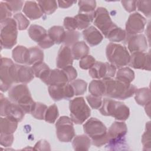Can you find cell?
<instances>
[{
    "label": "cell",
    "mask_w": 151,
    "mask_h": 151,
    "mask_svg": "<svg viewBox=\"0 0 151 151\" xmlns=\"http://www.w3.org/2000/svg\"><path fill=\"white\" fill-rule=\"evenodd\" d=\"M127 132V127L124 122H113L107 131V144L106 148L111 150L127 149L128 145L125 137Z\"/></svg>",
    "instance_id": "cell-1"
},
{
    "label": "cell",
    "mask_w": 151,
    "mask_h": 151,
    "mask_svg": "<svg viewBox=\"0 0 151 151\" xmlns=\"http://www.w3.org/2000/svg\"><path fill=\"white\" fill-rule=\"evenodd\" d=\"M105 85V96L109 98L125 100L131 97L137 90V87L131 84H126L116 78L103 80Z\"/></svg>",
    "instance_id": "cell-2"
},
{
    "label": "cell",
    "mask_w": 151,
    "mask_h": 151,
    "mask_svg": "<svg viewBox=\"0 0 151 151\" xmlns=\"http://www.w3.org/2000/svg\"><path fill=\"white\" fill-rule=\"evenodd\" d=\"M83 129L92 144L101 147L107 143V130L106 126L97 118L89 119L84 124Z\"/></svg>",
    "instance_id": "cell-3"
},
{
    "label": "cell",
    "mask_w": 151,
    "mask_h": 151,
    "mask_svg": "<svg viewBox=\"0 0 151 151\" xmlns=\"http://www.w3.org/2000/svg\"><path fill=\"white\" fill-rule=\"evenodd\" d=\"M8 97L11 101L19 105L25 113H31L36 103L33 100L30 91L25 84L16 85L10 88Z\"/></svg>",
    "instance_id": "cell-4"
},
{
    "label": "cell",
    "mask_w": 151,
    "mask_h": 151,
    "mask_svg": "<svg viewBox=\"0 0 151 151\" xmlns=\"http://www.w3.org/2000/svg\"><path fill=\"white\" fill-rule=\"evenodd\" d=\"M99 109L102 115L111 116L120 121L126 120L130 115V110L124 103L109 98L103 99Z\"/></svg>",
    "instance_id": "cell-5"
},
{
    "label": "cell",
    "mask_w": 151,
    "mask_h": 151,
    "mask_svg": "<svg viewBox=\"0 0 151 151\" xmlns=\"http://www.w3.org/2000/svg\"><path fill=\"white\" fill-rule=\"evenodd\" d=\"M106 54L109 62L116 68H122L129 63V52L124 46L120 44L109 43L106 47Z\"/></svg>",
    "instance_id": "cell-6"
},
{
    "label": "cell",
    "mask_w": 151,
    "mask_h": 151,
    "mask_svg": "<svg viewBox=\"0 0 151 151\" xmlns=\"http://www.w3.org/2000/svg\"><path fill=\"white\" fill-rule=\"evenodd\" d=\"M18 27L14 19L9 18L1 22V46L2 48L11 49L17 42Z\"/></svg>",
    "instance_id": "cell-7"
},
{
    "label": "cell",
    "mask_w": 151,
    "mask_h": 151,
    "mask_svg": "<svg viewBox=\"0 0 151 151\" xmlns=\"http://www.w3.org/2000/svg\"><path fill=\"white\" fill-rule=\"evenodd\" d=\"M69 109L72 121L77 124H83L91 114V110L83 97L70 100Z\"/></svg>",
    "instance_id": "cell-8"
},
{
    "label": "cell",
    "mask_w": 151,
    "mask_h": 151,
    "mask_svg": "<svg viewBox=\"0 0 151 151\" xmlns=\"http://www.w3.org/2000/svg\"><path fill=\"white\" fill-rule=\"evenodd\" d=\"M15 64L8 58L1 57L0 64V78L1 91H6L15 83L14 71Z\"/></svg>",
    "instance_id": "cell-9"
},
{
    "label": "cell",
    "mask_w": 151,
    "mask_h": 151,
    "mask_svg": "<svg viewBox=\"0 0 151 151\" xmlns=\"http://www.w3.org/2000/svg\"><path fill=\"white\" fill-rule=\"evenodd\" d=\"M73 122L68 116L60 117L55 123L56 134L61 142H70L75 136Z\"/></svg>",
    "instance_id": "cell-10"
},
{
    "label": "cell",
    "mask_w": 151,
    "mask_h": 151,
    "mask_svg": "<svg viewBox=\"0 0 151 151\" xmlns=\"http://www.w3.org/2000/svg\"><path fill=\"white\" fill-rule=\"evenodd\" d=\"M0 94L1 116L12 118L18 122H21L24 119L25 114L22 109L18 104L5 97L2 93Z\"/></svg>",
    "instance_id": "cell-11"
},
{
    "label": "cell",
    "mask_w": 151,
    "mask_h": 151,
    "mask_svg": "<svg viewBox=\"0 0 151 151\" xmlns=\"http://www.w3.org/2000/svg\"><path fill=\"white\" fill-rule=\"evenodd\" d=\"M94 24L105 37L116 25L111 21L108 11L104 7H98L95 11Z\"/></svg>",
    "instance_id": "cell-12"
},
{
    "label": "cell",
    "mask_w": 151,
    "mask_h": 151,
    "mask_svg": "<svg viewBox=\"0 0 151 151\" xmlns=\"http://www.w3.org/2000/svg\"><path fill=\"white\" fill-rule=\"evenodd\" d=\"M116 68L109 63L96 61L93 66L89 69V74L94 79H107L112 78L116 74Z\"/></svg>",
    "instance_id": "cell-13"
},
{
    "label": "cell",
    "mask_w": 151,
    "mask_h": 151,
    "mask_svg": "<svg viewBox=\"0 0 151 151\" xmlns=\"http://www.w3.org/2000/svg\"><path fill=\"white\" fill-rule=\"evenodd\" d=\"M146 24V20L141 14L134 12L129 15L126 23V37L142 33Z\"/></svg>",
    "instance_id": "cell-14"
},
{
    "label": "cell",
    "mask_w": 151,
    "mask_h": 151,
    "mask_svg": "<svg viewBox=\"0 0 151 151\" xmlns=\"http://www.w3.org/2000/svg\"><path fill=\"white\" fill-rule=\"evenodd\" d=\"M48 93L50 97L54 101L72 98L74 95L73 88L71 84L67 83L61 86H49Z\"/></svg>",
    "instance_id": "cell-15"
},
{
    "label": "cell",
    "mask_w": 151,
    "mask_h": 151,
    "mask_svg": "<svg viewBox=\"0 0 151 151\" xmlns=\"http://www.w3.org/2000/svg\"><path fill=\"white\" fill-rule=\"evenodd\" d=\"M129 65L134 69L150 70V52H134L130 55Z\"/></svg>",
    "instance_id": "cell-16"
},
{
    "label": "cell",
    "mask_w": 151,
    "mask_h": 151,
    "mask_svg": "<svg viewBox=\"0 0 151 151\" xmlns=\"http://www.w3.org/2000/svg\"><path fill=\"white\" fill-rule=\"evenodd\" d=\"M32 68L28 65L15 64L14 71L15 83L26 84L30 82L34 77Z\"/></svg>",
    "instance_id": "cell-17"
},
{
    "label": "cell",
    "mask_w": 151,
    "mask_h": 151,
    "mask_svg": "<svg viewBox=\"0 0 151 151\" xmlns=\"http://www.w3.org/2000/svg\"><path fill=\"white\" fill-rule=\"evenodd\" d=\"M127 38V48L132 53L144 52L147 50V41L143 34H136L129 36Z\"/></svg>",
    "instance_id": "cell-18"
},
{
    "label": "cell",
    "mask_w": 151,
    "mask_h": 151,
    "mask_svg": "<svg viewBox=\"0 0 151 151\" xmlns=\"http://www.w3.org/2000/svg\"><path fill=\"white\" fill-rule=\"evenodd\" d=\"M73 60L70 48L65 45H62L58 52L56 62L57 67L60 69H64L68 66L72 65Z\"/></svg>",
    "instance_id": "cell-19"
},
{
    "label": "cell",
    "mask_w": 151,
    "mask_h": 151,
    "mask_svg": "<svg viewBox=\"0 0 151 151\" xmlns=\"http://www.w3.org/2000/svg\"><path fill=\"white\" fill-rule=\"evenodd\" d=\"M68 83V80L63 70H51L45 84L49 86L65 85Z\"/></svg>",
    "instance_id": "cell-20"
},
{
    "label": "cell",
    "mask_w": 151,
    "mask_h": 151,
    "mask_svg": "<svg viewBox=\"0 0 151 151\" xmlns=\"http://www.w3.org/2000/svg\"><path fill=\"white\" fill-rule=\"evenodd\" d=\"M84 39L90 46H95L99 44L103 39L101 32L94 26H90L83 31Z\"/></svg>",
    "instance_id": "cell-21"
},
{
    "label": "cell",
    "mask_w": 151,
    "mask_h": 151,
    "mask_svg": "<svg viewBox=\"0 0 151 151\" xmlns=\"http://www.w3.org/2000/svg\"><path fill=\"white\" fill-rule=\"evenodd\" d=\"M22 11L28 18L32 20L41 18L44 14L38 4L35 1H26Z\"/></svg>",
    "instance_id": "cell-22"
},
{
    "label": "cell",
    "mask_w": 151,
    "mask_h": 151,
    "mask_svg": "<svg viewBox=\"0 0 151 151\" xmlns=\"http://www.w3.org/2000/svg\"><path fill=\"white\" fill-rule=\"evenodd\" d=\"M28 32L31 40L37 42V44L40 43L48 37V32L46 29L38 25H31Z\"/></svg>",
    "instance_id": "cell-23"
},
{
    "label": "cell",
    "mask_w": 151,
    "mask_h": 151,
    "mask_svg": "<svg viewBox=\"0 0 151 151\" xmlns=\"http://www.w3.org/2000/svg\"><path fill=\"white\" fill-rule=\"evenodd\" d=\"M18 121L9 117H1L0 122V133L2 134H13L16 130L18 126Z\"/></svg>",
    "instance_id": "cell-24"
},
{
    "label": "cell",
    "mask_w": 151,
    "mask_h": 151,
    "mask_svg": "<svg viewBox=\"0 0 151 151\" xmlns=\"http://www.w3.org/2000/svg\"><path fill=\"white\" fill-rule=\"evenodd\" d=\"M134 99L136 103L142 106H146L150 104L151 93L148 87H143L136 90L134 93Z\"/></svg>",
    "instance_id": "cell-25"
},
{
    "label": "cell",
    "mask_w": 151,
    "mask_h": 151,
    "mask_svg": "<svg viewBox=\"0 0 151 151\" xmlns=\"http://www.w3.org/2000/svg\"><path fill=\"white\" fill-rule=\"evenodd\" d=\"M91 143V139L87 134H80L74 137L72 146L75 150H88Z\"/></svg>",
    "instance_id": "cell-26"
},
{
    "label": "cell",
    "mask_w": 151,
    "mask_h": 151,
    "mask_svg": "<svg viewBox=\"0 0 151 151\" xmlns=\"http://www.w3.org/2000/svg\"><path fill=\"white\" fill-rule=\"evenodd\" d=\"M31 67L32 68L35 76L39 78L45 83L51 71L49 67L42 61L34 64Z\"/></svg>",
    "instance_id": "cell-27"
},
{
    "label": "cell",
    "mask_w": 151,
    "mask_h": 151,
    "mask_svg": "<svg viewBox=\"0 0 151 151\" xmlns=\"http://www.w3.org/2000/svg\"><path fill=\"white\" fill-rule=\"evenodd\" d=\"M47 32L54 44H60L62 42L63 43L65 37V31L63 27L58 25L52 26L48 30Z\"/></svg>",
    "instance_id": "cell-28"
},
{
    "label": "cell",
    "mask_w": 151,
    "mask_h": 151,
    "mask_svg": "<svg viewBox=\"0 0 151 151\" xmlns=\"http://www.w3.org/2000/svg\"><path fill=\"white\" fill-rule=\"evenodd\" d=\"M12 56L16 63L27 65L28 62V48L22 45H18L12 50Z\"/></svg>",
    "instance_id": "cell-29"
},
{
    "label": "cell",
    "mask_w": 151,
    "mask_h": 151,
    "mask_svg": "<svg viewBox=\"0 0 151 151\" xmlns=\"http://www.w3.org/2000/svg\"><path fill=\"white\" fill-rule=\"evenodd\" d=\"M94 12L90 14L78 13L77 15L74 17L76 21L77 27L78 29H85L89 27L90 23L94 19Z\"/></svg>",
    "instance_id": "cell-30"
},
{
    "label": "cell",
    "mask_w": 151,
    "mask_h": 151,
    "mask_svg": "<svg viewBox=\"0 0 151 151\" xmlns=\"http://www.w3.org/2000/svg\"><path fill=\"white\" fill-rule=\"evenodd\" d=\"M71 52L74 60H79L88 55L89 47L84 41H78L72 46Z\"/></svg>",
    "instance_id": "cell-31"
},
{
    "label": "cell",
    "mask_w": 151,
    "mask_h": 151,
    "mask_svg": "<svg viewBox=\"0 0 151 151\" xmlns=\"http://www.w3.org/2000/svg\"><path fill=\"white\" fill-rule=\"evenodd\" d=\"M112 42H119L126 38V31L117 25L110 30L105 37Z\"/></svg>",
    "instance_id": "cell-32"
},
{
    "label": "cell",
    "mask_w": 151,
    "mask_h": 151,
    "mask_svg": "<svg viewBox=\"0 0 151 151\" xmlns=\"http://www.w3.org/2000/svg\"><path fill=\"white\" fill-rule=\"evenodd\" d=\"M44 60V52L38 47H32L28 48V65H34L35 63L42 62Z\"/></svg>",
    "instance_id": "cell-33"
},
{
    "label": "cell",
    "mask_w": 151,
    "mask_h": 151,
    "mask_svg": "<svg viewBox=\"0 0 151 151\" xmlns=\"http://www.w3.org/2000/svg\"><path fill=\"white\" fill-rule=\"evenodd\" d=\"M116 78L124 83L130 84L134 78V73L129 67H122L116 73Z\"/></svg>",
    "instance_id": "cell-34"
},
{
    "label": "cell",
    "mask_w": 151,
    "mask_h": 151,
    "mask_svg": "<svg viewBox=\"0 0 151 151\" xmlns=\"http://www.w3.org/2000/svg\"><path fill=\"white\" fill-rule=\"evenodd\" d=\"M88 91L93 96L102 97L105 94V85L104 81L100 80H92L89 84Z\"/></svg>",
    "instance_id": "cell-35"
},
{
    "label": "cell",
    "mask_w": 151,
    "mask_h": 151,
    "mask_svg": "<svg viewBox=\"0 0 151 151\" xmlns=\"http://www.w3.org/2000/svg\"><path fill=\"white\" fill-rule=\"evenodd\" d=\"M38 4L43 13L47 15L52 14L57 8L56 1H38Z\"/></svg>",
    "instance_id": "cell-36"
},
{
    "label": "cell",
    "mask_w": 151,
    "mask_h": 151,
    "mask_svg": "<svg viewBox=\"0 0 151 151\" xmlns=\"http://www.w3.org/2000/svg\"><path fill=\"white\" fill-rule=\"evenodd\" d=\"M79 7L78 13H85L90 14L94 12L96 7V1H79L78 2Z\"/></svg>",
    "instance_id": "cell-37"
},
{
    "label": "cell",
    "mask_w": 151,
    "mask_h": 151,
    "mask_svg": "<svg viewBox=\"0 0 151 151\" xmlns=\"http://www.w3.org/2000/svg\"><path fill=\"white\" fill-rule=\"evenodd\" d=\"M59 115L57 106L54 104L50 106L46 110L44 120L49 123H54L56 121Z\"/></svg>",
    "instance_id": "cell-38"
},
{
    "label": "cell",
    "mask_w": 151,
    "mask_h": 151,
    "mask_svg": "<svg viewBox=\"0 0 151 151\" xmlns=\"http://www.w3.org/2000/svg\"><path fill=\"white\" fill-rule=\"evenodd\" d=\"M71 85L73 88L74 95L76 96L83 95L86 91L87 83L83 80L75 79L71 82Z\"/></svg>",
    "instance_id": "cell-39"
},
{
    "label": "cell",
    "mask_w": 151,
    "mask_h": 151,
    "mask_svg": "<svg viewBox=\"0 0 151 151\" xmlns=\"http://www.w3.org/2000/svg\"><path fill=\"white\" fill-rule=\"evenodd\" d=\"M47 108V106L42 103H35L31 114L36 119L43 120Z\"/></svg>",
    "instance_id": "cell-40"
},
{
    "label": "cell",
    "mask_w": 151,
    "mask_h": 151,
    "mask_svg": "<svg viewBox=\"0 0 151 151\" xmlns=\"http://www.w3.org/2000/svg\"><path fill=\"white\" fill-rule=\"evenodd\" d=\"M80 33L77 31H65V37L64 40V44L66 46H73L75 43L78 42L80 38Z\"/></svg>",
    "instance_id": "cell-41"
},
{
    "label": "cell",
    "mask_w": 151,
    "mask_h": 151,
    "mask_svg": "<svg viewBox=\"0 0 151 151\" xmlns=\"http://www.w3.org/2000/svg\"><path fill=\"white\" fill-rule=\"evenodd\" d=\"M136 6L137 9L142 12L147 17L151 15V1H137Z\"/></svg>",
    "instance_id": "cell-42"
},
{
    "label": "cell",
    "mask_w": 151,
    "mask_h": 151,
    "mask_svg": "<svg viewBox=\"0 0 151 151\" xmlns=\"http://www.w3.org/2000/svg\"><path fill=\"white\" fill-rule=\"evenodd\" d=\"M14 19L17 22V27L19 30H24L27 29L29 25V21L21 12L15 14L14 15Z\"/></svg>",
    "instance_id": "cell-43"
},
{
    "label": "cell",
    "mask_w": 151,
    "mask_h": 151,
    "mask_svg": "<svg viewBox=\"0 0 151 151\" xmlns=\"http://www.w3.org/2000/svg\"><path fill=\"white\" fill-rule=\"evenodd\" d=\"M142 143L143 146V150H150V122L146 124V131L142 136Z\"/></svg>",
    "instance_id": "cell-44"
},
{
    "label": "cell",
    "mask_w": 151,
    "mask_h": 151,
    "mask_svg": "<svg viewBox=\"0 0 151 151\" xmlns=\"http://www.w3.org/2000/svg\"><path fill=\"white\" fill-rule=\"evenodd\" d=\"M95 63L96 60L93 56L90 55H87L80 59L79 62V66L83 70H88L91 68Z\"/></svg>",
    "instance_id": "cell-45"
},
{
    "label": "cell",
    "mask_w": 151,
    "mask_h": 151,
    "mask_svg": "<svg viewBox=\"0 0 151 151\" xmlns=\"http://www.w3.org/2000/svg\"><path fill=\"white\" fill-rule=\"evenodd\" d=\"M12 12L8 8L6 3L1 2L0 3V22H2L5 20L11 18Z\"/></svg>",
    "instance_id": "cell-46"
},
{
    "label": "cell",
    "mask_w": 151,
    "mask_h": 151,
    "mask_svg": "<svg viewBox=\"0 0 151 151\" xmlns=\"http://www.w3.org/2000/svg\"><path fill=\"white\" fill-rule=\"evenodd\" d=\"M86 99L90 107L93 109H99L102 104L103 101L101 97H97L89 94L86 96Z\"/></svg>",
    "instance_id": "cell-47"
},
{
    "label": "cell",
    "mask_w": 151,
    "mask_h": 151,
    "mask_svg": "<svg viewBox=\"0 0 151 151\" xmlns=\"http://www.w3.org/2000/svg\"><path fill=\"white\" fill-rule=\"evenodd\" d=\"M64 27L68 31H76L77 29V23L74 17H65L64 19Z\"/></svg>",
    "instance_id": "cell-48"
},
{
    "label": "cell",
    "mask_w": 151,
    "mask_h": 151,
    "mask_svg": "<svg viewBox=\"0 0 151 151\" xmlns=\"http://www.w3.org/2000/svg\"><path fill=\"white\" fill-rule=\"evenodd\" d=\"M14 141L13 134H2L0 133L1 145L5 147H9L12 145Z\"/></svg>",
    "instance_id": "cell-49"
},
{
    "label": "cell",
    "mask_w": 151,
    "mask_h": 151,
    "mask_svg": "<svg viewBox=\"0 0 151 151\" xmlns=\"http://www.w3.org/2000/svg\"><path fill=\"white\" fill-rule=\"evenodd\" d=\"M11 12H17L21 9L24 2L22 1H5Z\"/></svg>",
    "instance_id": "cell-50"
},
{
    "label": "cell",
    "mask_w": 151,
    "mask_h": 151,
    "mask_svg": "<svg viewBox=\"0 0 151 151\" xmlns=\"http://www.w3.org/2000/svg\"><path fill=\"white\" fill-rule=\"evenodd\" d=\"M62 70H63V71L67 75L68 81H72L74 80L77 76V71L72 65L68 66Z\"/></svg>",
    "instance_id": "cell-51"
},
{
    "label": "cell",
    "mask_w": 151,
    "mask_h": 151,
    "mask_svg": "<svg viewBox=\"0 0 151 151\" xmlns=\"http://www.w3.org/2000/svg\"><path fill=\"white\" fill-rule=\"evenodd\" d=\"M33 150H50V145L45 140H39L34 146Z\"/></svg>",
    "instance_id": "cell-52"
},
{
    "label": "cell",
    "mask_w": 151,
    "mask_h": 151,
    "mask_svg": "<svg viewBox=\"0 0 151 151\" xmlns=\"http://www.w3.org/2000/svg\"><path fill=\"white\" fill-rule=\"evenodd\" d=\"M136 2L137 1H122L121 3L126 11L128 12H132L134 11L136 9Z\"/></svg>",
    "instance_id": "cell-53"
},
{
    "label": "cell",
    "mask_w": 151,
    "mask_h": 151,
    "mask_svg": "<svg viewBox=\"0 0 151 151\" xmlns=\"http://www.w3.org/2000/svg\"><path fill=\"white\" fill-rule=\"evenodd\" d=\"M54 44V42L52 41V40L50 38V37L48 35V37L44 39L42 42L38 44V45L43 49H46L50 48Z\"/></svg>",
    "instance_id": "cell-54"
},
{
    "label": "cell",
    "mask_w": 151,
    "mask_h": 151,
    "mask_svg": "<svg viewBox=\"0 0 151 151\" xmlns=\"http://www.w3.org/2000/svg\"><path fill=\"white\" fill-rule=\"evenodd\" d=\"M76 1H58V5L61 8H67L76 3Z\"/></svg>",
    "instance_id": "cell-55"
}]
</instances>
